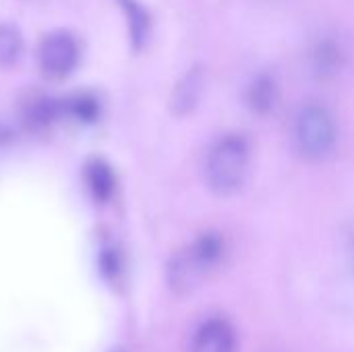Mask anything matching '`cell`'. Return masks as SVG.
<instances>
[{"instance_id": "cell-10", "label": "cell", "mask_w": 354, "mask_h": 352, "mask_svg": "<svg viewBox=\"0 0 354 352\" xmlns=\"http://www.w3.org/2000/svg\"><path fill=\"white\" fill-rule=\"evenodd\" d=\"M127 19H129V27H131V37L135 41V46H141L145 41V35L149 31V19L145 15V10L139 6L137 0H120Z\"/></svg>"}, {"instance_id": "cell-11", "label": "cell", "mask_w": 354, "mask_h": 352, "mask_svg": "<svg viewBox=\"0 0 354 352\" xmlns=\"http://www.w3.org/2000/svg\"><path fill=\"white\" fill-rule=\"evenodd\" d=\"M23 52V39L10 25H0V64L10 66Z\"/></svg>"}, {"instance_id": "cell-8", "label": "cell", "mask_w": 354, "mask_h": 352, "mask_svg": "<svg viewBox=\"0 0 354 352\" xmlns=\"http://www.w3.org/2000/svg\"><path fill=\"white\" fill-rule=\"evenodd\" d=\"M85 180H87V187H89L91 195L95 197V201H108L116 187V178L104 160H91L87 164Z\"/></svg>"}, {"instance_id": "cell-1", "label": "cell", "mask_w": 354, "mask_h": 352, "mask_svg": "<svg viewBox=\"0 0 354 352\" xmlns=\"http://www.w3.org/2000/svg\"><path fill=\"white\" fill-rule=\"evenodd\" d=\"M230 245L224 232L203 230L187 247L176 251L166 268V280L172 293L191 295L209 276L226 266Z\"/></svg>"}, {"instance_id": "cell-3", "label": "cell", "mask_w": 354, "mask_h": 352, "mask_svg": "<svg viewBox=\"0 0 354 352\" xmlns=\"http://www.w3.org/2000/svg\"><path fill=\"white\" fill-rule=\"evenodd\" d=\"M292 137L307 162H326L338 145V127L328 108L305 104L295 116Z\"/></svg>"}, {"instance_id": "cell-4", "label": "cell", "mask_w": 354, "mask_h": 352, "mask_svg": "<svg viewBox=\"0 0 354 352\" xmlns=\"http://www.w3.org/2000/svg\"><path fill=\"white\" fill-rule=\"evenodd\" d=\"M37 58L48 77H66L79 62V44L68 31H54L41 39Z\"/></svg>"}, {"instance_id": "cell-5", "label": "cell", "mask_w": 354, "mask_h": 352, "mask_svg": "<svg viewBox=\"0 0 354 352\" xmlns=\"http://www.w3.org/2000/svg\"><path fill=\"white\" fill-rule=\"evenodd\" d=\"M189 352H239L234 326L222 315L207 317L193 332Z\"/></svg>"}, {"instance_id": "cell-6", "label": "cell", "mask_w": 354, "mask_h": 352, "mask_svg": "<svg viewBox=\"0 0 354 352\" xmlns=\"http://www.w3.org/2000/svg\"><path fill=\"white\" fill-rule=\"evenodd\" d=\"M203 89H205V75L199 66L187 71L183 75V79L176 83V87L172 89V95H170V110L172 114L176 116H187L191 114L201 95H203Z\"/></svg>"}, {"instance_id": "cell-2", "label": "cell", "mask_w": 354, "mask_h": 352, "mask_svg": "<svg viewBox=\"0 0 354 352\" xmlns=\"http://www.w3.org/2000/svg\"><path fill=\"white\" fill-rule=\"evenodd\" d=\"M249 166H251L249 141L239 133L224 135L207 151L205 183L214 195L230 197L243 189L249 174Z\"/></svg>"}, {"instance_id": "cell-7", "label": "cell", "mask_w": 354, "mask_h": 352, "mask_svg": "<svg viewBox=\"0 0 354 352\" xmlns=\"http://www.w3.org/2000/svg\"><path fill=\"white\" fill-rule=\"evenodd\" d=\"M278 100V87L276 81L268 75H259L251 81L247 89V104L255 114H270Z\"/></svg>"}, {"instance_id": "cell-12", "label": "cell", "mask_w": 354, "mask_h": 352, "mask_svg": "<svg viewBox=\"0 0 354 352\" xmlns=\"http://www.w3.org/2000/svg\"><path fill=\"white\" fill-rule=\"evenodd\" d=\"M66 110L73 116H77L79 120H93L97 114V104L89 95H77V98L66 102Z\"/></svg>"}, {"instance_id": "cell-9", "label": "cell", "mask_w": 354, "mask_h": 352, "mask_svg": "<svg viewBox=\"0 0 354 352\" xmlns=\"http://www.w3.org/2000/svg\"><path fill=\"white\" fill-rule=\"evenodd\" d=\"M342 66V52L332 39H324L317 44L313 52V68L322 79H332Z\"/></svg>"}, {"instance_id": "cell-13", "label": "cell", "mask_w": 354, "mask_h": 352, "mask_svg": "<svg viewBox=\"0 0 354 352\" xmlns=\"http://www.w3.org/2000/svg\"><path fill=\"white\" fill-rule=\"evenodd\" d=\"M348 261H351V268H353L354 274V232L351 234V241H348Z\"/></svg>"}]
</instances>
